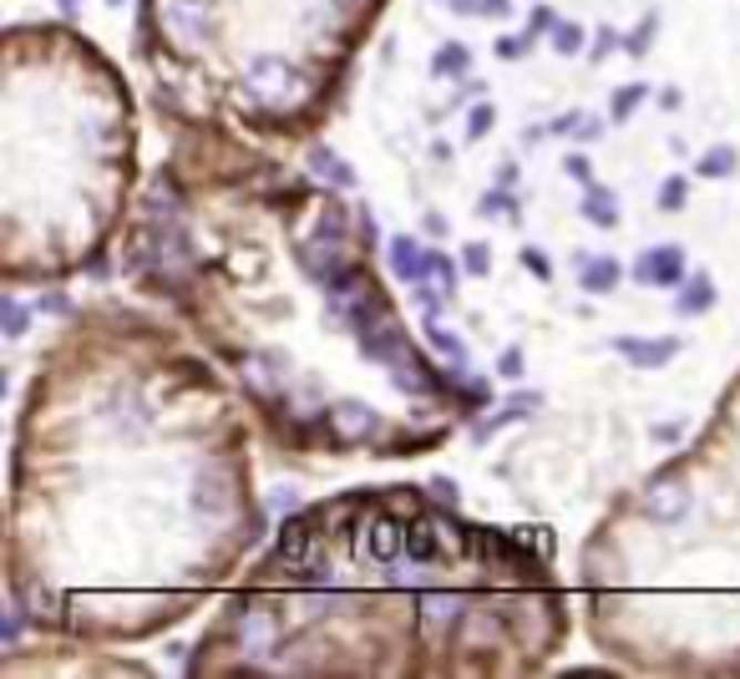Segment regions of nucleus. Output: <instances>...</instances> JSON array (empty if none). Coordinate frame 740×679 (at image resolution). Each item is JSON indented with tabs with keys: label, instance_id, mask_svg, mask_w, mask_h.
I'll use <instances>...</instances> for the list:
<instances>
[{
	"label": "nucleus",
	"instance_id": "1",
	"mask_svg": "<svg viewBox=\"0 0 740 679\" xmlns=\"http://www.w3.org/2000/svg\"><path fill=\"white\" fill-rule=\"evenodd\" d=\"M259 537L249 426L183 330L92 305L37 360L16 426L6 584L56 639L173 629Z\"/></svg>",
	"mask_w": 740,
	"mask_h": 679
},
{
	"label": "nucleus",
	"instance_id": "2",
	"mask_svg": "<svg viewBox=\"0 0 740 679\" xmlns=\"http://www.w3.org/2000/svg\"><path fill=\"white\" fill-rule=\"evenodd\" d=\"M370 239V214L285 178L254 137L178 132L122 259L234 375L275 446L421 456L487 401V385L421 356Z\"/></svg>",
	"mask_w": 740,
	"mask_h": 679
},
{
	"label": "nucleus",
	"instance_id": "3",
	"mask_svg": "<svg viewBox=\"0 0 740 679\" xmlns=\"http://www.w3.org/2000/svg\"><path fill=\"white\" fill-rule=\"evenodd\" d=\"M568 594L527 543L370 487L289 517L193 649V675H537Z\"/></svg>",
	"mask_w": 740,
	"mask_h": 679
},
{
	"label": "nucleus",
	"instance_id": "4",
	"mask_svg": "<svg viewBox=\"0 0 740 679\" xmlns=\"http://www.w3.org/2000/svg\"><path fill=\"white\" fill-rule=\"evenodd\" d=\"M594 644L659 675H740V381L685 456L584 543Z\"/></svg>",
	"mask_w": 740,
	"mask_h": 679
},
{
	"label": "nucleus",
	"instance_id": "5",
	"mask_svg": "<svg viewBox=\"0 0 740 679\" xmlns=\"http://www.w3.org/2000/svg\"><path fill=\"white\" fill-rule=\"evenodd\" d=\"M6 249L0 275H76L127 218L137 117L122 72L66 25L6 31Z\"/></svg>",
	"mask_w": 740,
	"mask_h": 679
},
{
	"label": "nucleus",
	"instance_id": "6",
	"mask_svg": "<svg viewBox=\"0 0 740 679\" xmlns=\"http://www.w3.org/2000/svg\"><path fill=\"white\" fill-rule=\"evenodd\" d=\"M386 0H143L137 51L178 132L254 143L320 127Z\"/></svg>",
	"mask_w": 740,
	"mask_h": 679
},
{
	"label": "nucleus",
	"instance_id": "7",
	"mask_svg": "<svg viewBox=\"0 0 740 679\" xmlns=\"http://www.w3.org/2000/svg\"><path fill=\"white\" fill-rule=\"evenodd\" d=\"M634 279H639V285H655V289L685 285V254L675 249V244H665V249H645L639 264H634Z\"/></svg>",
	"mask_w": 740,
	"mask_h": 679
},
{
	"label": "nucleus",
	"instance_id": "8",
	"mask_svg": "<svg viewBox=\"0 0 740 679\" xmlns=\"http://www.w3.org/2000/svg\"><path fill=\"white\" fill-rule=\"evenodd\" d=\"M391 264H395V275L407 279V285H426V275H431V249H421L417 239H395L391 244Z\"/></svg>",
	"mask_w": 740,
	"mask_h": 679
},
{
	"label": "nucleus",
	"instance_id": "9",
	"mask_svg": "<svg viewBox=\"0 0 740 679\" xmlns=\"http://www.w3.org/2000/svg\"><path fill=\"white\" fill-rule=\"evenodd\" d=\"M578 289H588V295H609V289H619V259H609V254L584 259V269H578Z\"/></svg>",
	"mask_w": 740,
	"mask_h": 679
},
{
	"label": "nucleus",
	"instance_id": "10",
	"mask_svg": "<svg viewBox=\"0 0 740 679\" xmlns=\"http://www.w3.org/2000/svg\"><path fill=\"white\" fill-rule=\"evenodd\" d=\"M710 305H716V279L705 275V269H695V275L685 279L680 299H675V310H680V315H705Z\"/></svg>",
	"mask_w": 740,
	"mask_h": 679
},
{
	"label": "nucleus",
	"instance_id": "11",
	"mask_svg": "<svg viewBox=\"0 0 740 679\" xmlns=\"http://www.w3.org/2000/svg\"><path fill=\"white\" fill-rule=\"evenodd\" d=\"M614 346H619V356H629L634 366H665V360L680 356V340H655V346H645V340H629V335H624Z\"/></svg>",
	"mask_w": 740,
	"mask_h": 679
},
{
	"label": "nucleus",
	"instance_id": "12",
	"mask_svg": "<svg viewBox=\"0 0 740 679\" xmlns=\"http://www.w3.org/2000/svg\"><path fill=\"white\" fill-rule=\"evenodd\" d=\"M584 218L598 228H614L619 224V198H614L609 188H598V183H588L584 188Z\"/></svg>",
	"mask_w": 740,
	"mask_h": 679
},
{
	"label": "nucleus",
	"instance_id": "13",
	"mask_svg": "<svg viewBox=\"0 0 740 679\" xmlns=\"http://www.w3.org/2000/svg\"><path fill=\"white\" fill-rule=\"evenodd\" d=\"M466 66H472V56H466L462 41H446V47L431 56V76H462Z\"/></svg>",
	"mask_w": 740,
	"mask_h": 679
},
{
	"label": "nucleus",
	"instance_id": "14",
	"mask_svg": "<svg viewBox=\"0 0 740 679\" xmlns=\"http://www.w3.org/2000/svg\"><path fill=\"white\" fill-rule=\"evenodd\" d=\"M736 163H740V153L720 143V147H710V153L700 157V173H705V178H726V173H736Z\"/></svg>",
	"mask_w": 740,
	"mask_h": 679
},
{
	"label": "nucleus",
	"instance_id": "15",
	"mask_svg": "<svg viewBox=\"0 0 740 679\" xmlns=\"http://www.w3.org/2000/svg\"><path fill=\"white\" fill-rule=\"evenodd\" d=\"M553 47H558V56H578L584 51V25H553Z\"/></svg>",
	"mask_w": 740,
	"mask_h": 679
},
{
	"label": "nucleus",
	"instance_id": "16",
	"mask_svg": "<svg viewBox=\"0 0 740 679\" xmlns=\"http://www.w3.org/2000/svg\"><path fill=\"white\" fill-rule=\"evenodd\" d=\"M645 96H649V86H645V82H634V86H624V92H619V96H614V122H624V117H629V112H634V107H639V102H645Z\"/></svg>",
	"mask_w": 740,
	"mask_h": 679
},
{
	"label": "nucleus",
	"instance_id": "17",
	"mask_svg": "<svg viewBox=\"0 0 740 679\" xmlns=\"http://www.w3.org/2000/svg\"><path fill=\"white\" fill-rule=\"evenodd\" d=\"M685 193H690V178H680V173H675V178H665V188H659V208H665V214H675V208L685 203Z\"/></svg>",
	"mask_w": 740,
	"mask_h": 679
},
{
	"label": "nucleus",
	"instance_id": "18",
	"mask_svg": "<svg viewBox=\"0 0 740 679\" xmlns=\"http://www.w3.org/2000/svg\"><path fill=\"white\" fill-rule=\"evenodd\" d=\"M466 275L472 279H487V269H492V254H487V244H466Z\"/></svg>",
	"mask_w": 740,
	"mask_h": 679
},
{
	"label": "nucleus",
	"instance_id": "19",
	"mask_svg": "<svg viewBox=\"0 0 740 679\" xmlns=\"http://www.w3.org/2000/svg\"><path fill=\"white\" fill-rule=\"evenodd\" d=\"M649 41H655V16H649V21L639 25V31H634L629 41H624V51H629V56H645V51H649Z\"/></svg>",
	"mask_w": 740,
	"mask_h": 679
},
{
	"label": "nucleus",
	"instance_id": "20",
	"mask_svg": "<svg viewBox=\"0 0 740 679\" xmlns=\"http://www.w3.org/2000/svg\"><path fill=\"white\" fill-rule=\"evenodd\" d=\"M517 259H523V269H533V275H537V279H543V285H548V279H553V264H548V259H543V254H537V249H533V244H527V249H523V254H517Z\"/></svg>",
	"mask_w": 740,
	"mask_h": 679
},
{
	"label": "nucleus",
	"instance_id": "21",
	"mask_svg": "<svg viewBox=\"0 0 740 679\" xmlns=\"http://www.w3.org/2000/svg\"><path fill=\"white\" fill-rule=\"evenodd\" d=\"M431 275L446 285V295H452V285H456V269H452V259H446L442 249H431Z\"/></svg>",
	"mask_w": 740,
	"mask_h": 679
},
{
	"label": "nucleus",
	"instance_id": "22",
	"mask_svg": "<svg viewBox=\"0 0 740 679\" xmlns=\"http://www.w3.org/2000/svg\"><path fill=\"white\" fill-rule=\"evenodd\" d=\"M492 122H497V112H492V107H477V112H472V127H466V137L477 143L482 132H492Z\"/></svg>",
	"mask_w": 740,
	"mask_h": 679
},
{
	"label": "nucleus",
	"instance_id": "23",
	"mask_svg": "<svg viewBox=\"0 0 740 679\" xmlns=\"http://www.w3.org/2000/svg\"><path fill=\"white\" fill-rule=\"evenodd\" d=\"M523 51H533V47H527V37H502V41H497V56H502V61H517Z\"/></svg>",
	"mask_w": 740,
	"mask_h": 679
},
{
	"label": "nucleus",
	"instance_id": "24",
	"mask_svg": "<svg viewBox=\"0 0 740 679\" xmlns=\"http://www.w3.org/2000/svg\"><path fill=\"white\" fill-rule=\"evenodd\" d=\"M563 167H568V173H574V178L584 183V188H588V183H594V163H588L584 153H574V157H568V163H563Z\"/></svg>",
	"mask_w": 740,
	"mask_h": 679
},
{
	"label": "nucleus",
	"instance_id": "25",
	"mask_svg": "<svg viewBox=\"0 0 740 679\" xmlns=\"http://www.w3.org/2000/svg\"><path fill=\"white\" fill-rule=\"evenodd\" d=\"M619 41H624V37H619V31H609V25H604V31H598V47H594V51H588V56H594V61H604V56H609V51H614V47H619Z\"/></svg>",
	"mask_w": 740,
	"mask_h": 679
},
{
	"label": "nucleus",
	"instance_id": "26",
	"mask_svg": "<svg viewBox=\"0 0 740 679\" xmlns=\"http://www.w3.org/2000/svg\"><path fill=\"white\" fill-rule=\"evenodd\" d=\"M482 16H492V21L513 16V0H482Z\"/></svg>",
	"mask_w": 740,
	"mask_h": 679
},
{
	"label": "nucleus",
	"instance_id": "27",
	"mask_svg": "<svg viewBox=\"0 0 740 679\" xmlns=\"http://www.w3.org/2000/svg\"><path fill=\"white\" fill-rule=\"evenodd\" d=\"M502 375H523V350H507V356H502Z\"/></svg>",
	"mask_w": 740,
	"mask_h": 679
},
{
	"label": "nucleus",
	"instance_id": "28",
	"mask_svg": "<svg viewBox=\"0 0 740 679\" xmlns=\"http://www.w3.org/2000/svg\"><path fill=\"white\" fill-rule=\"evenodd\" d=\"M446 6H452L456 16H477L482 11V0H446Z\"/></svg>",
	"mask_w": 740,
	"mask_h": 679
}]
</instances>
